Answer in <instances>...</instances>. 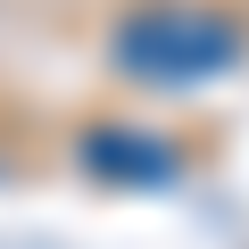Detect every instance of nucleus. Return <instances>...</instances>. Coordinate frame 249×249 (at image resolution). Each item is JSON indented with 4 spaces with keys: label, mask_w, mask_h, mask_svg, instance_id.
<instances>
[{
    "label": "nucleus",
    "mask_w": 249,
    "mask_h": 249,
    "mask_svg": "<svg viewBox=\"0 0 249 249\" xmlns=\"http://www.w3.org/2000/svg\"><path fill=\"white\" fill-rule=\"evenodd\" d=\"M116 58L142 83H199V75H224L241 58V34L208 9H150L116 34Z\"/></svg>",
    "instance_id": "obj_1"
},
{
    "label": "nucleus",
    "mask_w": 249,
    "mask_h": 249,
    "mask_svg": "<svg viewBox=\"0 0 249 249\" xmlns=\"http://www.w3.org/2000/svg\"><path fill=\"white\" fill-rule=\"evenodd\" d=\"M83 158L100 175H124V183H166L175 175V158L158 150V133H150V150H142V133H100V142H83Z\"/></svg>",
    "instance_id": "obj_2"
}]
</instances>
